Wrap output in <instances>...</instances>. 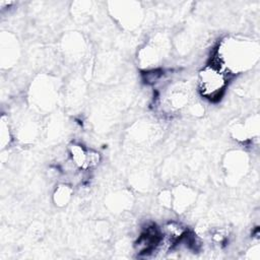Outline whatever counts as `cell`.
Wrapping results in <instances>:
<instances>
[{
    "mask_svg": "<svg viewBox=\"0 0 260 260\" xmlns=\"http://www.w3.org/2000/svg\"><path fill=\"white\" fill-rule=\"evenodd\" d=\"M259 55L257 43L240 38H226L220 42L212 61L231 74L242 73L254 65Z\"/></svg>",
    "mask_w": 260,
    "mask_h": 260,
    "instance_id": "cell-1",
    "label": "cell"
},
{
    "mask_svg": "<svg viewBox=\"0 0 260 260\" xmlns=\"http://www.w3.org/2000/svg\"><path fill=\"white\" fill-rule=\"evenodd\" d=\"M55 202L56 204H60V205H64L67 203V201L70 198V189L68 188V186H60L58 188V190H56L55 193Z\"/></svg>",
    "mask_w": 260,
    "mask_h": 260,
    "instance_id": "cell-4",
    "label": "cell"
},
{
    "mask_svg": "<svg viewBox=\"0 0 260 260\" xmlns=\"http://www.w3.org/2000/svg\"><path fill=\"white\" fill-rule=\"evenodd\" d=\"M230 74L211 61L198 73L197 88L202 98L210 102L218 101L229 84Z\"/></svg>",
    "mask_w": 260,
    "mask_h": 260,
    "instance_id": "cell-2",
    "label": "cell"
},
{
    "mask_svg": "<svg viewBox=\"0 0 260 260\" xmlns=\"http://www.w3.org/2000/svg\"><path fill=\"white\" fill-rule=\"evenodd\" d=\"M69 154L72 164L81 169H87V155L88 150L84 149L82 145L73 143L69 146Z\"/></svg>",
    "mask_w": 260,
    "mask_h": 260,
    "instance_id": "cell-3",
    "label": "cell"
}]
</instances>
